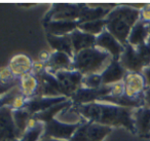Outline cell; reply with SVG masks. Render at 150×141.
I'll return each mask as SVG.
<instances>
[{
    "label": "cell",
    "mask_w": 150,
    "mask_h": 141,
    "mask_svg": "<svg viewBox=\"0 0 150 141\" xmlns=\"http://www.w3.org/2000/svg\"><path fill=\"white\" fill-rule=\"evenodd\" d=\"M13 76H15V75L11 72L9 67L3 68L2 70L0 71V83H8L9 80L13 79Z\"/></svg>",
    "instance_id": "27"
},
{
    "label": "cell",
    "mask_w": 150,
    "mask_h": 141,
    "mask_svg": "<svg viewBox=\"0 0 150 141\" xmlns=\"http://www.w3.org/2000/svg\"><path fill=\"white\" fill-rule=\"evenodd\" d=\"M111 132V127L82 120L80 126L69 141H104Z\"/></svg>",
    "instance_id": "5"
},
{
    "label": "cell",
    "mask_w": 150,
    "mask_h": 141,
    "mask_svg": "<svg viewBox=\"0 0 150 141\" xmlns=\"http://www.w3.org/2000/svg\"><path fill=\"white\" fill-rule=\"evenodd\" d=\"M25 105H26V97L21 93L15 98V100L13 101L11 106L15 110H21Z\"/></svg>",
    "instance_id": "26"
},
{
    "label": "cell",
    "mask_w": 150,
    "mask_h": 141,
    "mask_svg": "<svg viewBox=\"0 0 150 141\" xmlns=\"http://www.w3.org/2000/svg\"><path fill=\"white\" fill-rule=\"evenodd\" d=\"M119 63L127 72L142 73L150 65V48L145 43L133 46L127 43L119 58Z\"/></svg>",
    "instance_id": "4"
},
{
    "label": "cell",
    "mask_w": 150,
    "mask_h": 141,
    "mask_svg": "<svg viewBox=\"0 0 150 141\" xmlns=\"http://www.w3.org/2000/svg\"><path fill=\"white\" fill-rule=\"evenodd\" d=\"M114 85H103L99 89H88L81 87L73 94L70 98L73 105H83L94 102H99L101 98L112 94L114 90Z\"/></svg>",
    "instance_id": "6"
},
{
    "label": "cell",
    "mask_w": 150,
    "mask_h": 141,
    "mask_svg": "<svg viewBox=\"0 0 150 141\" xmlns=\"http://www.w3.org/2000/svg\"><path fill=\"white\" fill-rule=\"evenodd\" d=\"M111 61L112 57L109 53L95 46L81 51L73 56L72 70L78 71L83 76L102 73Z\"/></svg>",
    "instance_id": "3"
},
{
    "label": "cell",
    "mask_w": 150,
    "mask_h": 141,
    "mask_svg": "<svg viewBox=\"0 0 150 141\" xmlns=\"http://www.w3.org/2000/svg\"><path fill=\"white\" fill-rule=\"evenodd\" d=\"M32 61L30 58L26 55H17L11 60L9 63V69L13 75H18V76H23V75L27 74V73H31L32 70Z\"/></svg>",
    "instance_id": "18"
},
{
    "label": "cell",
    "mask_w": 150,
    "mask_h": 141,
    "mask_svg": "<svg viewBox=\"0 0 150 141\" xmlns=\"http://www.w3.org/2000/svg\"><path fill=\"white\" fill-rule=\"evenodd\" d=\"M17 129L8 108H0V139H9Z\"/></svg>",
    "instance_id": "17"
},
{
    "label": "cell",
    "mask_w": 150,
    "mask_h": 141,
    "mask_svg": "<svg viewBox=\"0 0 150 141\" xmlns=\"http://www.w3.org/2000/svg\"><path fill=\"white\" fill-rule=\"evenodd\" d=\"M127 71L119 63V60L112 59L109 65L101 73L103 85H113L121 83L125 78Z\"/></svg>",
    "instance_id": "11"
},
{
    "label": "cell",
    "mask_w": 150,
    "mask_h": 141,
    "mask_svg": "<svg viewBox=\"0 0 150 141\" xmlns=\"http://www.w3.org/2000/svg\"><path fill=\"white\" fill-rule=\"evenodd\" d=\"M140 20L146 24H150V3L143 4L140 9Z\"/></svg>",
    "instance_id": "25"
},
{
    "label": "cell",
    "mask_w": 150,
    "mask_h": 141,
    "mask_svg": "<svg viewBox=\"0 0 150 141\" xmlns=\"http://www.w3.org/2000/svg\"><path fill=\"white\" fill-rule=\"evenodd\" d=\"M78 29L86 33L92 34V35L98 36L106 29V20H97V21L86 22V23L79 24Z\"/></svg>",
    "instance_id": "21"
},
{
    "label": "cell",
    "mask_w": 150,
    "mask_h": 141,
    "mask_svg": "<svg viewBox=\"0 0 150 141\" xmlns=\"http://www.w3.org/2000/svg\"><path fill=\"white\" fill-rule=\"evenodd\" d=\"M82 120L76 124L72 122H64L61 120L54 118L50 122H45V129L44 132L48 138L58 139V140H67L69 141L71 137L74 135L78 127L80 126Z\"/></svg>",
    "instance_id": "7"
},
{
    "label": "cell",
    "mask_w": 150,
    "mask_h": 141,
    "mask_svg": "<svg viewBox=\"0 0 150 141\" xmlns=\"http://www.w3.org/2000/svg\"><path fill=\"white\" fill-rule=\"evenodd\" d=\"M148 28H149V33H150V24H148Z\"/></svg>",
    "instance_id": "33"
},
{
    "label": "cell",
    "mask_w": 150,
    "mask_h": 141,
    "mask_svg": "<svg viewBox=\"0 0 150 141\" xmlns=\"http://www.w3.org/2000/svg\"><path fill=\"white\" fill-rule=\"evenodd\" d=\"M148 139H150V134H149V137H148Z\"/></svg>",
    "instance_id": "34"
},
{
    "label": "cell",
    "mask_w": 150,
    "mask_h": 141,
    "mask_svg": "<svg viewBox=\"0 0 150 141\" xmlns=\"http://www.w3.org/2000/svg\"><path fill=\"white\" fill-rule=\"evenodd\" d=\"M82 87L88 88V89H99V88L103 87L101 73L84 75L83 79H82Z\"/></svg>",
    "instance_id": "23"
},
{
    "label": "cell",
    "mask_w": 150,
    "mask_h": 141,
    "mask_svg": "<svg viewBox=\"0 0 150 141\" xmlns=\"http://www.w3.org/2000/svg\"><path fill=\"white\" fill-rule=\"evenodd\" d=\"M136 134L141 138L148 139L150 134V107L143 106L134 111Z\"/></svg>",
    "instance_id": "12"
},
{
    "label": "cell",
    "mask_w": 150,
    "mask_h": 141,
    "mask_svg": "<svg viewBox=\"0 0 150 141\" xmlns=\"http://www.w3.org/2000/svg\"><path fill=\"white\" fill-rule=\"evenodd\" d=\"M146 44H147V46H149V48H150V36H149V37H148L147 41H146Z\"/></svg>",
    "instance_id": "32"
},
{
    "label": "cell",
    "mask_w": 150,
    "mask_h": 141,
    "mask_svg": "<svg viewBox=\"0 0 150 141\" xmlns=\"http://www.w3.org/2000/svg\"><path fill=\"white\" fill-rule=\"evenodd\" d=\"M72 62L73 58L69 55L62 52H56L54 51L50 53V57L48 59L47 63V70L48 72L54 73L63 70H72Z\"/></svg>",
    "instance_id": "13"
},
{
    "label": "cell",
    "mask_w": 150,
    "mask_h": 141,
    "mask_svg": "<svg viewBox=\"0 0 150 141\" xmlns=\"http://www.w3.org/2000/svg\"><path fill=\"white\" fill-rule=\"evenodd\" d=\"M142 74H143L144 78H145V80H146L147 88L150 87V65L148 67H146V68L142 71Z\"/></svg>",
    "instance_id": "29"
},
{
    "label": "cell",
    "mask_w": 150,
    "mask_h": 141,
    "mask_svg": "<svg viewBox=\"0 0 150 141\" xmlns=\"http://www.w3.org/2000/svg\"><path fill=\"white\" fill-rule=\"evenodd\" d=\"M105 20L106 30L125 46L132 29L140 20V9L127 4H117L108 14Z\"/></svg>",
    "instance_id": "2"
},
{
    "label": "cell",
    "mask_w": 150,
    "mask_h": 141,
    "mask_svg": "<svg viewBox=\"0 0 150 141\" xmlns=\"http://www.w3.org/2000/svg\"><path fill=\"white\" fill-rule=\"evenodd\" d=\"M38 88L37 78L32 73H27L21 77V93L26 98L32 96Z\"/></svg>",
    "instance_id": "20"
},
{
    "label": "cell",
    "mask_w": 150,
    "mask_h": 141,
    "mask_svg": "<svg viewBox=\"0 0 150 141\" xmlns=\"http://www.w3.org/2000/svg\"><path fill=\"white\" fill-rule=\"evenodd\" d=\"M70 109L84 120L107 127H123L132 134H136L134 111L135 109L121 107L111 103L94 102L83 105H72Z\"/></svg>",
    "instance_id": "1"
},
{
    "label": "cell",
    "mask_w": 150,
    "mask_h": 141,
    "mask_svg": "<svg viewBox=\"0 0 150 141\" xmlns=\"http://www.w3.org/2000/svg\"><path fill=\"white\" fill-rule=\"evenodd\" d=\"M47 34L56 36L69 35L78 29L79 23L77 21H64V20H50L45 23Z\"/></svg>",
    "instance_id": "15"
},
{
    "label": "cell",
    "mask_w": 150,
    "mask_h": 141,
    "mask_svg": "<svg viewBox=\"0 0 150 141\" xmlns=\"http://www.w3.org/2000/svg\"><path fill=\"white\" fill-rule=\"evenodd\" d=\"M149 36L150 33H149V28H148V24H146L145 22L139 20L135 24L131 33H129V38H127V43L133 46H141V44L145 43L147 41Z\"/></svg>",
    "instance_id": "16"
},
{
    "label": "cell",
    "mask_w": 150,
    "mask_h": 141,
    "mask_svg": "<svg viewBox=\"0 0 150 141\" xmlns=\"http://www.w3.org/2000/svg\"><path fill=\"white\" fill-rule=\"evenodd\" d=\"M54 75L60 83L63 96L67 98H71L75 92L82 87L83 75L76 70L59 71Z\"/></svg>",
    "instance_id": "8"
},
{
    "label": "cell",
    "mask_w": 150,
    "mask_h": 141,
    "mask_svg": "<svg viewBox=\"0 0 150 141\" xmlns=\"http://www.w3.org/2000/svg\"><path fill=\"white\" fill-rule=\"evenodd\" d=\"M144 101H145V106L150 107V87H148L144 92Z\"/></svg>",
    "instance_id": "30"
},
{
    "label": "cell",
    "mask_w": 150,
    "mask_h": 141,
    "mask_svg": "<svg viewBox=\"0 0 150 141\" xmlns=\"http://www.w3.org/2000/svg\"><path fill=\"white\" fill-rule=\"evenodd\" d=\"M13 118L15 125L17 127V129H19V131L25 130V128L27 127V122L29 120V112L27 110H15L13 112Z\"/></svg>",
    "instance_id": "22"
},
{
    "label": "cell",
    "mask_w": 150,
    "mask_h": 141,
    "mask_svg": "<svg viewBox=\"0 0 150 141\" xmlns=\"http://www.w3.org/2000/svg\"><path fill=\"white\" fill-rule=\"evenodd\" d=\"M43 141H64V140H58V139H54V138H47Z\"/></svg>",
    "instance_id": "31"
},
{
    "label": "cell",
    "mask_w": 150,
    "mask_h": 141,
    "mask_svg": "<svg viewBox=\"0 0 150 141\" xmlns=\"http://www.w3.org/2000/svg\"><path fill=\"white\" fill-rule=\"evenodd\" d=\"M123 83V94L129 97H140L147 89L146 80L142 73L127 72Z\"/></svg>",
    "instance_id": "10"
},
{
    "label": "cell",
    "mask_w": 150,
    "mask_h": 141,
    "mask_svg": "<svg viewBox=\"0 0 150 141\" xmlns=\"http://www.w3.org/2000/svg\"><path fill=\"white\" fill-rule=\"evenodd\" d=\"M96 46L109 53L114 60H119L121 54L125 51V46L106 29L97 36Z\"/></svg>",
    "instance_id": "9"
},
{
    "label": "cell",
    "mask_w": 150,
    "mask_h": 141,
    "mask_svg": "<svg viewBox=\"0 0 150 141\" xmlns=\"http://www.w3.org/2000/svg\"><path fill=\"white\" fill-rule=\"evenodd\" d=\"M47 40H48V43L50 44V46L56 52L65 53V54L69 55V56L73 58L74 52H73V46H72V42H71L70 35L56 36V35L47 34Z\"/></svg>",
    "instance_id": "19"
},
{
    "label": "cell",
    "mask_w": 150,
    "mask_h": 141,
    "mask_svg": "<svg viewBox=\"0 0 150 141\" xmlns=\"http://www.w3.org/2000/svg\"><path fill=\"white\" fill-rule=\"evenodd\" d=\"M69 35H70L71 42H72L74 55L83 50H88V48H92L96 46L97 36L95 35L86 33L79 29H76Z\"/></svg>",
    "instance_id": "14"
},
{
    "label": "cell",
    "mask_w": 150,
    "mask_h": 141,
    "mask_svg": "<svg viewBox=\"0 0 150 141\" xmlns=\"http://www.w3.org/2000/svg\"><path fill=\"white\" fill-rule=\"evenodd\" d=\"M44 69V64L42 62H34L32 65V70L31 72H33L32 74H38V73H41V71Z\"/></svg>",
    "instance_id": "28"
},
{
    "label": "cell",
    "mask_w": 150,
    "mask_h": 141,
    "mask_svg": "<svg viewBox=\"0 0 150 141\" xmlns=\"http://www.w3.org/2000/svg\"><path fill=\"white\" fill-rule=\"evenodd\" d=\"M44 129H42V127L40 125H38L37 127H35L34 129H30V130H26V133L23 137L22 141H37L39 138L40 134Z\"/></svg>",
    "instance_id": "24"
}]
</instances>
